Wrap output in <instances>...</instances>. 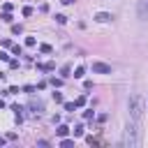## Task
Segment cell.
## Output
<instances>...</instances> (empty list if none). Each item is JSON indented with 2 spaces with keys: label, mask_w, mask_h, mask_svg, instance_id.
Here are the masks:
<instances>
[{
  "label": "cell",
  "mask_w": 148,
  "mask_h": 148,
  "mask_svg": "<svg viewBox=\"0 0 148 148\" xmlns=\"http://www.w3.org/2000/svg\"><path fill=\"white\" fill-rule=\"evenodd\" d=\"M74 109H77V104H74V102H65V111H74Z\"/></svg>",
  "instance_id": "cell-15"
},
{
  "label": "cell",
  "mask_w": 148,
  "mask_h": 148,
  "mask_svg": "<svg viewBox=\"0 0 148 148\" xmlns=\"http://www.w3.org/2000/svg\"><path fill=\"white\" fill-rule=\"evenodd\" d=\"M30 109L35 111V114H40V111L44 109V104H42V102H35V100H32V102H30Z\"/></svg>",
  "instance_id": "cell-6"
},
{
  "label": "cell",
  "mask_w": 148,
  "mask_h": 148,
  "mask_svg": "<svg viewBox=\"0 0 148 148\" xmlns=\"http://www.w3.org/2000/svg\"><path fill=\"white\" fill-rule=\"evenodd\" d=\"M146 12H148V5H146V3H141V5H139V16L143 18V16H146Z\"/></svg>",
  "instance_id": "cell-9"
},
{
  "label": "cell",
  "mask_w": 148,
  "mask_h": 148,
  "mask_svg": "<svg viewBox=\"0 0 148 148\" xmlns=\"http://www.w3.org/2000/svg\"><path fill=\"white\" fill-rule=\"evenodd\" d=\"M111 18H114V16L106 14V12H97V14H95V21H97V23H106V21H111Z\"/></svg>",
  "instance_id": "cell-4"
},
{
  "label": "cell",
  "mask_w": 148,
  "mask_h": 148,
  "mask_svg": "<svg viewBox=\"0 0 148 148\" xmlns=\"http://www.w3.org/2000/svg\"><path fill=\"white\" fill-rule=\"evenodd\" d=\"M40 51H42V53H51V46H49V44H42Z\"/></svg>",
  "instance_id": "cell-17"
},
{
  "label": "cell",
  "mask_w": 148,
  "mask_h": 148,
  "mask_svg": "<svg viewBox=\"0 0 148 148\" xmlns=\"http://www.w3.org/2000/svg\"><path fill=\"white\" fill-rule=\"evenodd\" d=\"M130 118H132L134 123H139L141 120V116H143V106H146V102H143V97L141 95H134V97H130Z\"/></svg>",
  "instance_id": "cell-1"
},
{
  "label": "cell",
  "mask_w": 148,
  "mask_h": 148,
  "mask_svg": "<svg viewBox=\"0 0 148 148\" xmlns=\"http://www.w3.org/2000/svg\"><path fill=\"white\" fill-rule=\"evenodd\" d=\"M0 18H3L5 23H12V14H9V12H3V16H0Z\"/></svg>",
  "instance_id": "cell-12"
},
{
  "label": "cell",
  "mask_w": 148,
  "mask_h": 148,
  "mask_svg": "<svg viewBox=\"0 0 148 148\" xmlns=\"http://www.w3.org/2000/svg\"><path fill=\"white\" fill-rule=\"evenodd\" d=\"M92 116H95L92 111H83V118H86V120H92Z\"/></svg>",
  "instance_id": "cell-18"
},
{
  "label": "cell",
  "mask_w": 148,
  "mask_h": 148,
  "mask_svg": "<svg viewBox=\"0 0 148 148\" xmlns=\"http://www.w3.org/2000/svg\"><path fill=\"white\" fill-rule=\"evenodd\" d=\"M53 100L56 102H63V92H53Z\"/></svg>",
  "instance_id": "cell-20"
},
{
  "label": "cell",
  "mask_w": 148,
  "mask_h": 148,
  "mask_svg": "<svg viewBox=\"0 0 148 148\" xmlns=\"http://www.w3.org/2000/svg\"><path fill=\"white\" fill-rule=\"evenodd\" d=\"M56 132H58V137H67L69 134V127L67 125H58V127H56Z\"/></svg>",
  "instance_id": "cell-5"
},
{
  "label": "cell",
  "mask_w": 148,
  "mask_h": 148,
  "mask_svg": "<svg viewBox=\"0 0 148 148\" xmlns=\"http://www.w3.org/2000/svg\"><path fill=\"white\" fill-rule=\"evenodd\" d=\"M60 146H63V148H69V146H74V141H69V139H65V137H63V141H60Z\"/></svg>",
  "instance_id": "cell-13"
},
{
  "label": "cell",
  "mask_w": 148,
  "mask_h": 148,
  "mask_svg": "<svg viewBox=\"0 0 148 148\" xmlns=\"http://www.w3.org/2000/svg\"><path fill=\"white\" fill-rule=\"evenodd\" d=\"M5 141H7V139H3V137H0V146H5Z\"/></svg>",
  "instance_id": "cell-25"
},
{
  "label": "cell",
  "mask_w": 148,
  "mask_h": 148,
  "mask_svg": "<svg viewBox=\"0 0 148 148\" xmlns=\"http://www.w3.org/2000/svg\"><path fill=\"white\" fill-rule=\"evenodd\" d=\"M21 30H23L21 26H12V32H14V35H18V32H21Z\"/></svg>",
  "instance_id": "cell-22"
},
{
  "label": "cell",
  "mask_w": 148,
  "mask_h": 148,
  "mask_svg": "<svg viewBox=\"0 0 148 148\" xmlns=\"http://www.w3.org/2000/svg\"><path fill=\"white\" fill-rule=\"evenodd\" d=\"M51 83H53L56 88H60V86H63V79H51Z\"/></svg>",
  "instance_id": "cell-19"
},
{
  "label": "cell",
  "mask_w": 148,
  "mask_h": 148,
  "mask_svg": "<svg viewBox=\"0 0 148 148\" xmlns=\"http://www.w3.org/2000/svg\"><path fill=\"white\" fill-rule=\"evenodd\" d=\"M69 72H72L69 65H63V67H60V74H63V77H69Z\"/></svg>",
  "instance_id": "cell-10"
},
{
  "label": "cell",
  "mask_w": 148,
  "mask_h": 148,
  "mask_svg": "<svg viewBox=\"0 0 148 148\" xmlns=\"http://www.w3.org/2000/svg\"><path fill=\"white\" fill-rule=\"evenodd\" d=\"M83 74H86V67H77L74 69V79H81Z\"/></svg>",
  "instance_id": "cell-8"
},
{
  "label": "cell",
  "mask_w": 148,
  "mask_h": 148,
  "mask_svg": "<svg viewBox=\"0 0 148 148\" xmlns=\"http://www.w3.org/2000/svg\"><path fill=\"white\" fill-rule=\"evenodd\" d=\"M123 146H127V148H137L139 146V127H137L134 120H132V125H127V130H125Z\"/></svg>",
  "instance_id": "cell-2"
},
{
  "label": "cell",
  "mask_w": 148,
  "mask_h": 148,
  "mask_svg": "<svg viewBox=\"0 0 148 148\" xmlns=\"http://www.w3.org/2000/svg\"><path fill=\"white\" fill-rule=\"evenodd\" d=\"M74 137H83V125H77V127H74Z\"/></svg>",
  "instance_id": "cell-11"
},
{
  "label": "cell",
  "mask_w": 148,
  "mask_h": 148,
  "mask_svg": "<svg viewBox=\"0 0 148 148\" xmlns=\"http://www.w3.org/2000/svg\"><path fill=\"white\" fill-rule=\"evenodd\" d=\"M56 23L65 26V23H67V16H65V14H56Z\"/></svg>",
  "instance_id": "cell-7"
},
{
  "label": "cell",
  "mask_w": 148,
  "mask_h": 148,
  "mask_svg": "<svg viewBox=\"0 0 148 148\" xmlns=\"http://www.w3.org/2000/svg\"><path fill=\"white\" fill-rule=\"evenodd\" d=\"M32 14V7H23V16H30Z\"/></svg>",
  "instance_id": "cell-23"
},
{
  "label": "cell",
  "mask_w": 148,
  "mask_h": 148,
  "mask_svg": "<svg viewBox=\"0 0 148 148\" xmlns=\"http://www.w3.org/2000/svg\"><path fill=\"white\" fill-rule=\"evenodd\" d=\"M74 104H77V106H83V104H86V95H81V97H77V102H74Z\"/></svg>",
  "instance_id": "cell-16"
},
{
  "label": "cell",
  "mask_w": 148,
  "mask_h": 148,
  "mask_svg": "<svg viewBox=\"0 0 148 148\" xmlns=\"http://www.w3.org/2000/svg\"><path fill=\"white\" fill-rule=\"evenodd\" d=\"M63 5H72V3H77V0H60Z\"/></svg>",
  "instance_id": "cell-24"
},
{
  "label": "cell",
  "mask_w": 148,
  "mask_h": 148,
  "mask_svg": "<svg viewBox=\"0 0 148 148\" xmlns=\"http://www.w3.org/2000/svg\"><path fill=\"white\" fill-rule=\"evenodd\" d=\"M92 72H95V74H111V65H106V63H92Z\"/></svg>",
  "instance_id": "cell-3"
},
{
  "label": "cell",
  "mask_w": 148,
  "mask_h": 148,
  "mask_svg": "<svg viewBox=\"0 0 148 148\" xmlns=\"http://www.w3.org/2000/svg\"><path fill=\"white\" fill-rule=\"evenodd\" d=\"M21 51H23V49L18 46V44H14V46H12V53H14V56H21Z\"/></svg>",
  "instance_id": "cell-14"
},
{
  "label": "cell",
  "mask_w": 148,
  "mask_h": 148,
  "mask_svg": "<svg viewBox=\"0 0 148 148\" xmlns=\"http://www.w3.org/2000/svg\"><path fill=\"white\" fill-rule=\"evenodd\" d=\"M26 44L28 46H35V37H26Z\"/></svg>",
  "instance_id": "cell-21"
},
{
  "label": "cell",
  "mask_w": 148,
  "mask_h": 148,
  "mask_svg": "<svg viewBox=\"0 0 148 148\" xmlns=\"http://www.w3.org/2000/svg\"><path fill=\"white\" fill-rule=\"evenodd\" d=\"M3 106H5V102H3V100H0V109H3Z\"/></svg>",
  "instance_id": "cell-26"
}]
</instances>
